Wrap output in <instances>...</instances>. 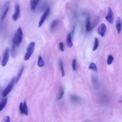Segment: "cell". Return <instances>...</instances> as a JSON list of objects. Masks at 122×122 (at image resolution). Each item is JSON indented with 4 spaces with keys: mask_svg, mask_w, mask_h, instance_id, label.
<instances>
[{
    "mask_svg": "<svg viewBox=\"0 0 122 122\" xmlns=\"http://www.w3.org/2000/svg\"></svg>",
    "mask_w": 122,
    "mask_h": 122,
    "instance_id": "obj_30",
    "label": "cell"
},
{
    "mask_svg": "<svg viewBox=\"0 0 122 122\" xmlns=\"http://www.w3.org/2000/svg\"><path fill=\"white\" fill-rule=\"evenodd\" d=\"M63 95H64V91L62 88H61L59 91V94L58 95V97H57L58 100H60L61 99L63 96Z\"/></svg>",
    "mask_w": 122,
    "mask_h": 122,
    "instance_id": "obj_23",
    "label": "cell"
},
{
    "mask_svg": "<svg viewBox=\"0 0 122 122\" xmlns=\"http://www.w3.org/2000/svg\"><path fill=\"white\" fill-rule=\"evenodd\" d=\"M15 81H16V78L13 77L11 79L10 83L7 85V86L5 87L4 90L2 92V95L3 97H6L11 92L12 88H13Z\"/></svg>",
    "mask_w": 122,
    "mask_h": 122,
    "instance_id": "obj_3",
    "label": "cell"
},
{
    "mask_svg": "<svg viewBox=\"0 0 122 122\" xmlns=\"http://www.w3.org/2000/svg\"><path fill=\"white\" fill-rule=\"evenodd\" d=\"M9 7H8L7 8H6L5 9V10H4V11L3 12V13H2V14L1 15V18L2 19H4L5 18V17H6V16L8 11H9Z\"/></svg>",
    "mask_w": 122,
    "mask_h": 122,
    "instance_id": "obj_26",
    "label": "cell"
},
{
    "mask_svg": "<svg viewBox=\"0 0 122 122\" xmlns=\"http://www.w3.org/2000/svg\"><path fill=\"white\" fill-rule=\"evenodd\" d=\"M50 8H48L46 9V10H45V11L44 12V13L42 14V15L41 16V19L40 20L39 22V24H38V27L40 28L41 27L42 25L43 24V23H44V21L46 19V18L48 17V16L49 15L50 13Z\"/></svg>",
    "mask_w": 122,
    "mask_h": 122,
    "instance_id": "obj_5",
    "label": "cell"
},
{
    "mask_svg": "<svg viewBox=\"0 0 122 122\" xmlns=\"http://www.w3.org/2000/svg\"><path fill=\"white\" fill-rule=\"evenodd\" d=\"M23 39V32L22 29L20 27H19L18 29L17 30L13 39L12 43L16 46H19L20 44L21 43Z\"/></svg>",
    "mask_w": 122,
    "mask_h": 122,
    "instance_id": "obj_1",
    "label": "cell"
},
{
    "mask_svg": "<svg viewBox=\"0 0 122 122\" xmlns=\"http://www.w3.org/2000/svg\"><path fill=\"white\" fill-rule=\"evenodd\" d=\"M59 49L61 51H64V44L63 43V42H61L59 43Z\"/></svg>",
    "mask_w": 122,
    "mask_h": 122,
    "instance_id": "obj_27",
    "label": "cell"
},
{
    "mask_svg": "<svg viewBox=\"0 0 122 122\" xmlns=\"http://www.w3.org/2000/svg\"><path fill=\"white\" fill-rule=\"evenodd\" d=\"M59 66H60V68L61 69V74H62V77L64 76V67H63V62L61 60L59 61Z\"/></svg>",
    "mask_w": 122,
    "mask_h": 122,
    "instance_id": "obj_20",
    "label": "cell"
},
{
    "mask_svg": "<svg viewBox=\"0 0 122 122\" xmlns=\"http://www.w3.org/2000/svg\"><path fill=\"white\" fill-rule=\"evenodd\" d=\"M107 27L104 23L101 24L98 28V33L102 37H103L106 32Z\"/></svg>",
    "mask_w": 122,
    "mask_h": 122,
    "instance_id": "obj_8",
    "label": "cell"
},
{
    "mask_svg": "<svg viewBox=\"0 0 122 122\" xmlns=\"http://www.w3.org/2000/svg\"><path fill=\"white\" fill-rule=\"evenodd\" d=\"M15 47L16 46L12 43V46H11V54L12 57H15V54H16V50H15Z\"/></svg>",
    "mask_w": 122,
    "mask_h": 122,
    "instance_id": "obj_22",
    "label": "cell"
},
{
    "mask_svg": "<svg viewBox=\"0 0 122 122\" xmlns=\"http://www.w3.org/2000/svg\"><path fill=\"white\" fill-rule=\"evenodd\" d=\"M10 116H7V117H6V121H5V122H10Z\"/></svg>",
    "mask_w": 122,
    "mask_h": 122,
    "instance_id": "obj_28",
    "label": "cell"
},
{
    "mask_svg": "<svg viewBox=\"0 0 122 122\" xmlns=\"http://www.w3.org/2000/svg\"><path fill=\"white\" fill-rule=\"evenodd\" d=\"M44 65V62L42 59V58L41 56L39 55L38 57V66L39 67H42Z\"/></svg>",
    "mask_w": 122,
    "mask_h": 122,
    "instance_id": "obj_16",
    "label": "cell"
},
{
    "mask_svg": "<svg viewBox=\"0 0 122 122\" xmlns=\"http://www.w3.org/2000/svg\"><path fill=\"white\" fill-rule=\"evenodd\" d=\"M0 58H1V57H0Z\"/></svg>",
    "mask_w": 122,
    "mask_h": 122,
    "instance_id": "obj_29",
    "label": "cell"
},
{
    "mask_svg": "<svg viewBox=\"0 0 122 122\" xmlns=\"http://www.w3.org/2000/svg\"><path fill=\"white\" fill-rule=\"evenodd\" d=\"M71 100L73 102H79L80 101V99L79 98V97H78L76 96L75 95H72L71 97Z\"/></svg>",
    "mask_w": 122,
    "mask_h": 122,
    "instance_id": "obj_24",
    "label": "cell"
},
{
    "mask_svg": "<svg viewBox=\"0 0 122 122\" xmlns=\"http://www.w3.org/2000/svg\"><path fill=\"white\" fill-rule=\"evenodd\" d=\"M57 23H58V20H53L51 24V25H50V28L51 30H54L55 27H56L57 25Z\"/></svg>",
    "mask_w": 122,
    "mask_h": 122,
    "instance_id": "obj_21",
    "label": "cell"
},
{
    "mask_svg": "<svg viewBox=\"0 0 122 122\" xmlns=\"http://www.w3.org/2000/svg\"><path fill=\"white\" fill-rule=\"evenodd\" d=\"M35 42H31L28 45L26 49V52L24 56V60L25 61L28 60L32 55L35 48Z\"/></svg>",
    "mask_w": 122,
    "mask_h": 122,
    "instance_id": "obj_2",
    "label": "cell"
},
{
    "mask_svg": "<svg viewBox=\"0 0 122 122\" xmlns=\"http://www.w3.org/2000/svg\"><path fill=\"white\" fill-rule=\"evenodd\" d=\"M20 111L21 113L24 114L26 115H28V109L27 103L26 102V101H24L23 103L20 102L19 106Z\"/></svg>",
    "mask_w": 122,
    "mask_h": 122,
    "instance_id": "obj_7",
    "label": "cell"
},
{
    "mask_svg": "<svg viewBox=\"0 0 122 122\" xmlns=\"http://www.w3.org/2000/svg\"><path fill=\"white\" fill-rule=\"evenodd\" d=\"M39 0H30V6L31 9L33 10L36 7L37 5L38 4Z\"/></svg>",
    "mask_w": 122,
    "mask_h": 122,
    "instance_id": "obj_15",
    "label": "cell"
},
{
    "mask_svg": "<svg viewBox=\"0 0 122 122\" xmlns=\"http://www.w3.org/2000/svg\"><path fill=\"white\" fill-rule=\"evenodd\" d=\"M9 57H10V49L8 48H7L5 49L4 52L3 57L1 61V65L3 67H5L7 65L9 59Z\"/></svg>",
    "mask_w": 122,
    "mask_h": 122,
    "instance_id": "obj_4",
    "label": "cell"
},
{
    "mask_svg": "<svg viewBox=\"0 0 122 122\" xmlns=\"http://www.w3.org/2000/svg\"><path fill=\"white\" fill-rule=\"evenodd\" d=\"M66 43L69 48H71L73 45V43L72 41V38L70 33L68 34L67 39H66Z\"/></svg>",
    "mask_w": 122,
    "mask_h": 122,
    "instance_id": "obj_13",
    "label": "cell"
},
{
    "mask_svg": "<svg viewBox=\"0 0 122 122\" xmlns=\"http://www.w3.org/2000/svg\"><path fill=\"white\" fill-rule=\"evenodd\" d=\"M24 69V66L23 65V66H22L20 68V70H19L18 72V73H17V77H16V81H15V82H16V83L18 82V81H19V80L20 79V77H21V75H22V73H23V72Z\"/></svg>",
    "mask_w": 122,
    "mask_h": 122,
    "instance_id": "obj_12",
    "label": "cell"
},
{
    "mask_svg": "<svg viewBox=\"0 0 122 122\" xmlns=\"http://www.w3.org/2000/svg\"><path fill=\"white\" fill-rule=\"evenodd\" d=\"M116 28L118 33H119L122 28V20L120 17H118L116 19Z\"/></svg>",
    "mask_w": 122,
    "mask_h": 122,
    "instance_id": "obj_10",
    "label": "cell"
},
{
    "mask_svg": "<svg viewBox=\"0 0 122 122\" xmlns=\"http://www.w3.org/2000/svg\"><path fill=\"white\" fill-rule=\"evenodd\" d=\"M106 20L110 23L112 24L114 21V14L111 8H108V13L107 15L105 16Z\"/></svg>",
    "mask_w": 122,
    "mask_h": 122,
    "instance_id": "obj_6",
    "label": "cell"
},
{
    "mask_svg": "<svg viewBox=\"0 0 122 122\" xmlns=\"http://www.w3.org/2000/svg\"><path fill=\"white\" fill-rule=\"evenodd\" d=\"M20 15V5L19 4H16L15 6V11L14 14L12 15V18L14 21H16L19 19Z\"/></svg>",
    "mask_w": 122,
    "mask_h": 122,
    "instance_id": "obj_9",
    "label": "cell"
},
{
    "mask_svg": "<svg viewBox=\"0 0 122 122\" xmlns=\"http://www.w3.org/2000/svg\"><path fill=\"white\" fill-rule=\"evenodd\" d=\"M99 45V40L98 39L97 37H95L94 38V44H93V47L92 49L93 51H95L97 50L98 47Z\"/></svg>",
    "mask_w": 122,
    "mask_h": 122,
    "instance_id": "obj_18",
    "label": "cell"
},
{
    "mask_svg": "<svg viewBox=\"0 0 122 122\" xmlns=\"http://www.w3.org/2000/svg\"><path fill=\"white\" fill-rule=\"evenodd\" d=\"M7 101H8V100L7 98H4L2 101H1V102H0V112L4 108V107L6 106Z\"/></svg>",
    "mask_w": 122,
    "mask_h": 122,
    "instance_id": "obj_14",
    "label": "cell"
},
{
    "mask_svg": "<svg viewBox=\"0 0 122 122\" xmlns=\"http://www.w3.org/2000/svg\"><path fill=\"white\" fill-rule=\"evenodd\" d=\"M76 63H77V60L76 59H74L72 61L71 66H72V69L73 71H75L76 70Z\"/></svg>",
    "mask_w": 122,
    "mask_h": 122,
    "instance_id": "obj_25",
    "label": "cell"
},
{
    "mask_svg": "<svg viewBox=\"0 0 122 122\" xmlns=\"http://www.w3.org/2000/svg\"><path fill=\"white\" fill-rule=\"evenodd\" d=\"M88 68H89V69L92 70L94 71H97V68L96 64L94 62H92L90 63Z\"/></svg>",
    "mask_w": 122,
    "mask_h": 122,
    "instance_id": "obj_17",
    "label": "cell"
},
{
    "mask_svg": "<svg viewBox=\"0 0 122 122\" xmlns=\"http://www.w3.org/2000/svg\"><path fill=\"white\" fill-rule=\"evenodd\" d=\"M113 60H114V58L112 56V55L111 54H110L108 56V57H107V63L108 65H111L113 61Z\"/></svg>",
    "mask_w": 122,
    "mask_h": 122,
    "instance_id": "obj_19",
    "label": "cell"
},
{
    "mask_svg": "<svg viewBox=\"0 0 122 122\" xmlns=\"http://www.w3.org/2000/svg\"><path fill=\"white\" fill-rule=\"evenodd\" d=\"M86 30L87 31H90L92 29V23L91 22V21L90 20L89 17L87 18L86 20Z\"/></svg>",
    "mask_w": 122,
    "mask_h": 122,
    "instance_id": "obj_11",
    "label": "cell"
}]
</instances>
